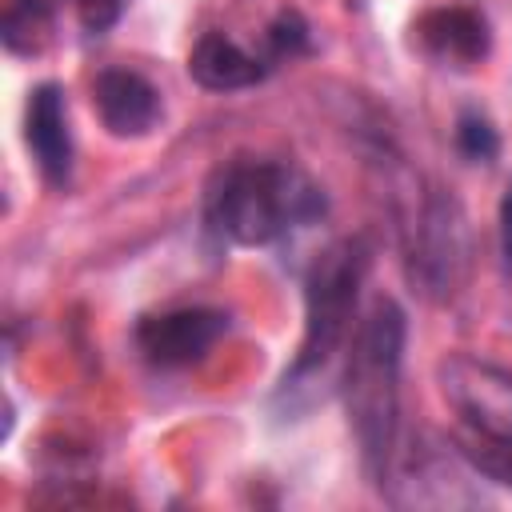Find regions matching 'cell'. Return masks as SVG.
<instances>
[{"label": "cell", "mask_w": 512, "mask_h": 512, "mask_svg": "<svg viewBox=\"0 0 512 512\" xmlns=\"http://www.w3.org/2000/svg\"><path fill=\"white\" fill-rule=\"evenodd\" d=\"M408 316L392 296H376L352 336L340 396L360 444L364 472L376 488L388 484L400 448V364H404Z\"/></svg>", "instance_id": "6da1fadb"}, {"label": "cell", "mask_w": 512, "mask_h": 512, "mask_svg": "<svg viewBox=\"0 0 512 512\" xmlns=\"http://www.w3.org/2000/svg\"><path fill=\"white\" fill-rule=\"evenodd\" d=\"M324 208V188L284 160L236 156L212 172L204 192L208 228L240 248L276 244L284 232L320 220Z\"/></svg>", "instance_id": "7a4b0ae2"}, {"label": "cell", "mask_w": 512, "mask_h": 512, "mask_svg": "<svg viewBox=\"0 0 512 512\" xmlns=\"http://www.w3.org/2000/svg\"><path fill=\"white\" fill-rule=\"evenodd\" d=\"M392 216L412 292L432 304H448L460 292L472 260V236L460 200L440 184L400 168V180H392Z\"/></svg>", "instance_id": "3957f363"}, {"label": "cell", "mask_w": 512, "mask_h": 512, "mask_svg": "<svg viewBox=\"0 0 512 512\" xmlns=\"http://www.w3.org/2000/svg\"><path fill=\"white\" fill-rule=\"evenodd\" d=\"M368 268L372 244L364 236H340L316 252V260L304 272V336L296 360L280 380V392H296L308 376L324 372L328 360L344 348Z\"/></svg>", "instance_id": "277c9868"}, {"label": "cell", "mask_w": 512, "mask_h": 512, "mask_svg": "<svg viewBox=\"0 0 512 512\" xmlns=\"http://www.w3.org/2000/svg\"><path fill=\"white\" fill-rule=\"evenodd\" d=\"M436 384L448 408L472 432H480L488 444L512 448V368L448 352L436 364Z\"/></svg>", "instance_id": "5b68a950"}, {"label": "cell", "mask_w": 512, "mask_h": 512, "mask_svg": "<svg viewBox=\"0 0 512 512\" xmlns=\"http://www.w3.org/2000/svg\"><path fill=\"white\" fill-rule=\"evenodd\" d=\"M228 328L232 320L220 308H176V312L144 316L136 324V348L156 368H188L200 364Z\"/></svg>", "instance_id": "8992f818"}, {"label": "cell", "mask_w": 512, "mask_h": 512, "mask_svg": "<svg viewBox=\"0 0 512 512\" xmlns=\"http://www.w3.org/2000/svg\"><path fill=\"white\" fill-rule=\"evenodd\" d=\"M24 144L52 188L72 180V128H68V100L60 84H36L24 104Z\"/></svg>", "instance_id": "52a82bcc"}, {"label": "cell", "mask_w": 512, "mask_h": 512, "mask_svg": "<svg viewBox=\"0 0 512 512\" xmlns=\"http://www.w3.org/2000/svg\"><path fill=\"white\" fill-rule=\"evenodd\" d=\"M92 108H96L100 124L120 140L148 136L164 116V100H160L156 84H148L132 68H104L92 80Z\"/></svg>", "instance_id": "ba28073f"}, {"label": "cell", "mask_w": 512, "mask_h": 512, "mask_svg": "<svg viewBox=\"0 0 512 512\" xmlns=\"http://www.w3.org/2000/svg\"><path fill=\"white\" fill-rule=\"evenodd\" d=\"M416 40L424 44L428 56L452 64V68H472L488 56L492 48V28L484 12L468 4H448V8H428L416 20Z\"/></svg>", "instance_id": "9c48e42d"}, {"label": "cell", "mask_w": 512, "mask_h": 512, "mask_svg": "<svg viewBox=\"0 0 512 512\" xmlns=\"http://www.w3.org/2000/svg\"><path fill=\"white\" fill-rule=\"evenodd\" d=\"M188 76L208 92H240L268 76V60L244 52L224 32H208L188 52Z\"/></svg>", "instance_id": "30bf717a"}, {"label": "cell", "mask_w": 512, "mask_h": 512, "mask_svg": "<svg viewBox=\"0 0 512 512\" xmlns=\"http://www.w3.org/2000/svg\"><path fill=\"white\" fill-rule=\"evenodd\" d=\"M64 0H4L0 40L12 56H40Z\"/></svg>", "instance_id": "8fae6325"}, {"label": "cell", "mask_w": 512, "mask_h": 512, "mask_svg": "<svg viewBox=\"0 0 512 512\" xmlns=\"http://www.w3.org/2000/svg\"><path fill=\"white\" fill-rule=\"evenodd\" d=\"M456 152L468 164H492L500 156V132L492 128V120L480 108H464L456 116Z\"/></svg>", "instance_id": "7c38bea8"}, {"label": "cell", "mask_w": 512, "mask_h": 512, "mask_svg": "<svg viewBox=\"0 0 512 512\" xmlns=\"http://www.w3.org/2000/svg\"><path fill=\"white\" fill-rule=\"evenodd\" d=\"M264 44H268V64L272 60H296V56H304L312 48V28H308V20L296 8H284L268 24Z\"/></svg>", "instance_id": "4fadbf2b"}, {"label": "cell", "mask_w": 512, "mask_h": 512, "mask_svg": "<svg viewBox=\"0 0 512 512\" xmlns=\"http://www.w3.org/2000/svg\"><path fill=\"white\" fill-rule=\"evenodd\" d=\"M460 456L476 468V472H484L492 484H504V488H512V448H504V444H492V448H472V444H460Z\"/></svg>", "instance_id": "5bb4252c"}, {"label": "cell", "mask_w": 512, "mask_h": 512, "mask_svg": "<svg viewBox=\"0 0 512 512\" xmlns=\"http://www.w3.org/2000/svg\"><path fill=\"white\" fill-rule=\"evenodd\" d=\"M72 4H76V16H80V28L92 32V36L116 28V20L128 8V0H72Z\"/></svg>", "instance_id": "9a60e30c"}, {"label": "cell", "mask_w": 512, "mask_h": 512, "mask_svg": "<svg viewBox=\"0 0 512 512\" xmlns=\"http://www.w3.org/2000/svg\"><path fill=\"white\" fill-rule=\"evenodd\" d=\"M500 264L512 276V176H508L504 196H500Z\"/></svg>", "instance_id": "2e32d148"}]
</instances>
